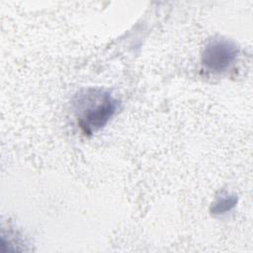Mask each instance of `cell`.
<instances>
[{
  "label": "cell",
  "instance_id": "6da1fadb",
  "mask_svg": "<svg viewBox=\"0 0 253 253\" xmlns=\"http://www.w3.org/2000/svg\"><path fill=\"white\" fill-rule=\"evenodd\" d=\"M74 104L78 123L87 133L103 127L118 108V101L103 89H88L79 93Z\"/></svg>",
  "mask_w": 253,
  "mask_h": 253
},
{
  "label": "cell",
  "instance_id": "7a4b0ae2",
  "mask_svg": "<svg viewBox=\"0 0 253 253\" xmlns=\"http://www.w3.org/2000/svg\"><path fill=\"white\" fill-rule=\"evenodd\" d=\"M237 53L238 49L233 42L223 38H214L206 44L202 53V63L211 72H221L236 59Z\"/></svg>",
  "mask_w": 253,
  "mask_h": 253
},
{
  "label": "cell",
  "instance_id": "3957f363",
  "mask_svg": "<svg viewBox=\"0 0 253 253\" xmlns=\"http://www.w3.org/2000/svg\"><path fill=\"white\" fill-rule=\"evenodd\" d=\"M237 203V198L232 195H223L216 199L211 206V212L214 214H221L230 211Z\"/></svg>",
  "mask_w": 253,
  "mask_h": 253
}]
</instances>
